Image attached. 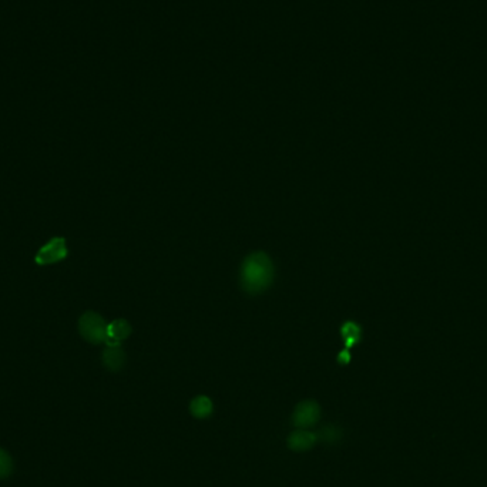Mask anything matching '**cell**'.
<instances>
[{
    "instance_id": "obj_8",
    "label": "cell",
    "mask_w": 487,
    "mask_h": 487,
    "mask_svg": "<svg viewBox=\"0 0 487 487\" xmlns=\"http://www.w3.org/2000/svg\"><path fill=\"white\" fill-rule=\"evenodd\" d=\"M189 412L191 415L196 418V419H200V421H204L207 418H210L214 412V404L213 401L206 397V395H200V397H196L191 404H189Z\"/></svg>"
},
{
    "instance_id": "obj_3",
    "label": "cell",
    "mask_w": 487,
    "mask_h": 487,
    "mask_svg": "<svg viewBox=\"0 0 487 487\" xmlns=\"http://www.w3.org/2000/svg\"><path fill=\"white\" fill-rule=\"evenodd\" d=\"M321 419V406L315 401H304L292 413V423L297 429L314 428Z\"/></svg>"
},
{
    "instance_id": "obj_6",
    "label": "cell",
    "mask_w": 487,
    "mask_h": 487,
    "mask_svg": "<svg viewBox=\"0 0 487 487\" xmlns=\"http://www.w3.org/2000/svg\"><path fill=\"white\" fill-rule=\"evenodd\" d=\"M102 360H103V365L110 372H119L126 365V353L120 345H116V346L107 345L103 351Z\"/></svg>"
},
{
    "instance_id": "obj_11",
    "label": "cell",
    "mask_w": 487,
    "mask_h": 487,
    "mask_svg": "<svg viewBox=\"0 0 487 487\" xmlns=\"http://www.w3.org/2000/svg\"><path fill=\"white\" fill-rule=\"evenodd\" d=\"M12 469H13V463H12L11 456L5 450L0 449V479L8 477L12 473Z\"/></svg>"
},
{
    "instance_id": "obj_12",
    "label": "cell",
    "mask_w": 487,
    "mask_h": 487,
    "mask_svg": "<svg viewBox=\"0 0 487 487\" xmlns=\"http://www.w3.org/2000/svg\"><path fill=\"white\" fill-rule=\"evenodd\" d=\"M349 358H351V355H349L346 351H344V352L339 355L338 360H339L341 363H348V362H349Z\"/></svg>"
},
{
    "instance_id": "obj_4",
    "label": "cell",
    "mask_w": 487,
    "mask_h": 487,
    "mask_svg": "<svg viewBox=\"0 0 487 487\" xmlns=\"http://www.w3.org/2000/svg\"><path fill=\"white\" fill-rule=\"evenodd\" d=\"M67 255L69 250L66 245V240L63 237H56L39 250L35 261L39 265H50L67 258Z\"/></svg>"
},
{
    "instance_id": "obj_9",
    "label": "cell",
    "mask_w": 487,
    "mask_h": 487,
    "mask_svg": "<svg viewBox=\"0 0 487 487\" xmlns=\"http://www.w3.org/2000/svg\"><path fill=\"white\" fill-rule=\"evenodd\" d=\"M317 436H318V442H322L328 446H334L342 440L344 430L336 425H327L317 433Z\"/></svg>"
},
{
    "instance_id": "obj_5",
    "label": "cell",
    "mask_w": 487,
    "mask_h": 487,
    "mask_svg": "<svg viewBox=\"0 0 487 487\" xmlns=\"http://www.w3.org/2000/svg\"><path fill=\"white\" fill-rule=\"evenodd\" d=\"M317 443H318L317 433H314L308 429H297V430L292 432L286 439L288 449L292 452H297V453L308 452Z\"/></svg>"
},
{
    "instance_id": "obj_2",
    "label": "cell",
    "mask_w": 487,
    "mask_h": 487,
    "mask_svg": "<svg viewBox=\"0 0 487 487\" xmlns=\"http://www.w3.org/2000/svg\"><path fill=\"white\" fill-rule=\"evenodd\" d=\"M107 322L95 312H84L78 319V332L90 344H103L107 338Z\"/></svg>"
},
{
    "instance_id": "obj_7",
    "label": "cell",
    "mask_w": 487,
    "mask_h": 487,
    "mask_svg": "<svg viewBox=\"0 0 487 487\" xmlns=\"http://www.w3.org/2000/svg\"><path fill=\"white\" fill-rule=\"evenodd\" d=\"M131 334V327L126 319H116L107 325L106 344L110 346L120 345L122 341L127 339Z\"/></svg>"
},
{
    "instance_id": "obj_1",
    "label": "cell",
    "mask_w": 487,
    "mask_h": 487,
    "mask_svg": "<svg viewBox=\"0 0 487 487\" xmlns=\"http://www.w3.org/2000/svg\"><path fill=\"white\" fill-rule=\"evenodd\" d=\"M274 264L265 252H254L241 266V286L251 295H258L274 282Z\"/></svg>"
},
{
    "instance_id": "obj_10",
    "label": "cell",
    "mask_w": 487,
    "mask_h": 487,
    "mask_svg": "<svg viewBox=\"0 0 487 487\" xmlns=\"http://www.w3.org/2000/svg\"><path fill=\"white\" fill-rule=\"evenodd\" d=\"M342 336L345 341V346L346 348H352L356 342H359L360 338V328L355 324V322H346L342 329Z\"/></svg>"
}]
</instances>
